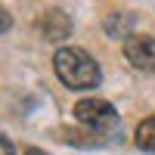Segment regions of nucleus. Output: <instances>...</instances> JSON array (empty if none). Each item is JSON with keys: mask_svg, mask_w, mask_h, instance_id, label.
Instances as JSON below:
<instances>
[{"mask_svg": "<svg viewBox=\"0 0 155 155\" xmlns=\"http://www.w3.org/2000/svg\"><path fill=\"white\" fill-rule=\"evenodd\" d=\"M25 155H47L44 149H34V146H28V149H25Z\"/></svg>", "mask_w": 155, "mask_h": 155, "instance_id": "nucleus-8", "label": "nucleus"}, {"mask_svg": "<svg viewBox=\"0 0 155 155\" xmlns=\"http://www.w3.org/2000/svg\"><path fill=\"white\" fill-rule=\"evenodd\" d=\"M53 68L59 74V81L68 90H90L102 81L99 62L81 47H62L53 56Z\"/></svg>", "mask_w": 155, "mask_h": 155, "instance_id": "nucleus-1", "label": "nucleus"}, {"mask_svg": "<svg viewBox=\"0 0 155 155\" xmlns=\"http://www.w3.org/2000/svg\"><path fill=\"white\" fill-rule=\"evenodd\" d=\"M37 25L44 28V37H50V41H62V37L71 34V22H68V16H65V12H59V9H50Z\"/></svg>", "mask_w": 155, "mask_h": 155, "instance_id": "nucleus-4", "label": "nucleus"}, {"mask_svg": "<svg viewBox=\"0 0 155 155\" xmlns=\"http://www.w3.org/2000/svg\"><path fill=\"white\" fill-rule=\"evenodd\" d=\"M74 118L81 124H87V127H93V130H112V127H118V112L106 99H81V102H74Z\"/></svg>", "mask_w": 155, "mask_h": 155, "instance_id": "nucleus-2", "label": "nucleus"}, {"mask_svg": "<svg viewBox=\"0 0 155 155\" xmlns=\"http://www.w3.org/2000/svg\"><path fill=\"white\" fill-rule=\"evenodd\" d=\"M134 143L143 152H155V115H149L146 121H140L137 134H134Z\"/></svg>", "mask_w": 155, "mask_h": 155, "instance_id": "nucleus-5", "label": "nucleus"}, {"mask_svg": "<svg viewBox=\"0 0 155 155\" xmlns=\"http://www.w3.org/2000/svg\"><path fill=\"white\" fill-rule=\"evenodd\" d=\"M124 56L134 68L140 71H155V37L134 34L124 41Z\"/></svg>", "mask_w": 155, "mask_h": 155, "instance_id": "nucleus-3", "label": "nucleus"}, {"mask_svg": "<svg viewBox=\"0 0 155 155\" xmlns=\"http://www.w3.org/2000/svg\"><path fill=\"white\" fill-rule=\"evenodd\" d=\"M0 155H16V149H12V143L6 137H0Z\"/></svg>", "mask_w": 155, "mask_h": 155, "instance_id": "nucleus-7", "label": "nucleus"}, {"mask_svg": "<svg viewBox=\"0 0 155 155\" xmlns=\"http://www.w3.org/2000/svg\"><path fill=\"white\" fill-rule=\"evenodd\" d=\"M121 25H127V28H130L134 25V16H109L106 19V28H109V37H124V31H121Z\"/></svg>", "mask_w": 155, "mask_h": 155, "instance_id": "nucleus-6", "label": "nucleus"}]
</instances>
